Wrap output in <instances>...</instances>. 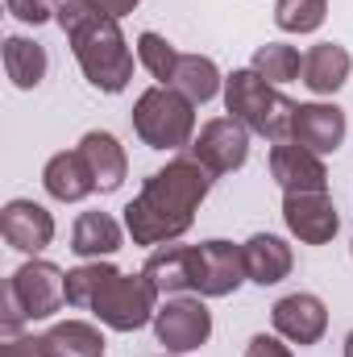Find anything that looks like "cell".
<instances>
[{"label":"cell","mask_w":353,"mask_h":357,"mask_svg":"<svg viewBox=\"0 0 353 357\" xmlns=\"http://www.w3.org/2000/svg\"><path fill=\"white\" fill-rule=\"evenodd\" d=\"M212 178L216 175H208L191 154H179L163 171H154L142 183V191L121 208L133 245H175L195 225V212L208 199Z\"/></svg>","instance_id":"6da1fadb"},{"label":"cell","mask_w":353,"mask_h":357,"mask_svg":"<svg viewBox=\"0 0 353 357\" xmlns=\"http://www.w3.org/2000/svg\"><path fill=\"white\" fill-rule=\"evenodd\" d=\"M71 42V54L96 91L117 96L129 88L133 79V50L121 33L117 17H104L80 0H59V17H54Z\"/></svg>","instance_id":"7a4b0ae2"},{"label":"cell","mask_w":353,"mask_h":357,"mask_svg":"<svg viewBox=\"0 0 353 357\" xmlns=\"http://www.w3.org/2000/svg\"><path fill=\"white\" fill-rule=\"evenodd\" d=\"M225 112L246 125L250 133L270 137V142H291V116H295V104L266 84L254 67H241L233 75H225Z\"/></svg>","instance_id":"3957f363"},{"label":"cell","mask_w":353,"mask_h":357,"mask_svg":"<svg viewBox=\"0 0 353 357\" xmlns=\"http://www.w3.org/2000/svg\"><path fill=\"white\" fill-rule=\"evenodd\" d=\"M63 307H67V274L54 262L29 258L25 266H17L8 274V287H4V333H17L21 324H33V320H50Z\"/></svg>","instance_id":"277c9868"},{"label":"cell","mask_w":353,"mask_h":357,"mask_svg":"<svg viewBox=\"0 0 353 357\" xmlns=\"http://www.w3.org/2000/svg\"><path fill=\"white\" fill-rule=\"evenodd\" d=\"M133 133L150 150H191V142H195V104L183 91L154 84L133 100Z\"/></svg>","instance_id":"5b68a950"},{"label":"cell","mask_w":353,"mask_h":357,"mask_svg":"<svg viewBox=\"0 0 353 357\" xmlns=\"http://www.w3.org/2000/svg\"><path fill=\"white\" fill-rule=\"evenodd\" d=\"M158 287L146 278V274H121L112 270V278L100 287V295L91 299V316L112 328V333H137L146 324H154V312H158Z\"/></svg>","instance_id":"8992f818"},{"label":"cell","mask_w":353,"mask_h":357,"mask_svg":"<svg viewBox=\"0 0 353 357\" xmlns=\"http://www.w3.org/2000/svg\"><path fill=\"white\" fill-rule=\"evenodd\" d=\"M154 337L167 354H195L212 337V312L204 295H167L154 312Z\"/></svg>","instance_id":"52a82bcc"},{"label":"cell","mask_w":353,"mask_h":357,"mask_svg":"<svg viewBox=\"0 0 353 357\" xmlns=\"http://www.w3.org/2000/svg\"><path fill=\"white\" fill-rule=\"evenodd\" d=\"M191 158L208 175H233L250 162V129L237 125L233 116H212L200 125V133L191 142Z\"/></svg>","instance_id":"ba28073f"},{"label":"cell","mask_w":353,"mask_h":357,"mask_svg":"<svg viewBox=\"0 0 353 357\" xmlns=\"http://www.w3.org/2000/svg\"><path fill=\"white\" fill-rule=\"evenodd\" d=\"M283 225L299 245H329L341 229L329 191H283Z\"/></svg>","instance_id":"9c48e42d"},{"label":"cell","mask_w":353,"mask_h":357,"mask_svg":"<svg viewBox=\"0 0 353 357\" xmlns=\"http://www.w3.org/2000/svg\"><path fill=\"white\" fill-rule=\"evenodd\" d=\"M345 133H350V121H345L341 104H324V100L295 104V116H291V142L295 146L324 158V154H337L345 146Z\"/></svg>","instance_id":"30bf717a"},{"label":"cell","mask_w":353,"mask_h":357,"mask_svg":"<svg viewBox=\"0 0 353 357\" xmlns=\"http://www.w3.org/2000/svg\"><path fill=\"white\" fill-rule=\"evenodd\" d=\"M241 282H250L241 245H233V241H225V237L200 241V274H195V295H204V299H225V295H233Z\"/></svg>","instance_id":"8fae6325"},{"label":"cell","mask_w":353,"mask_h":357,"mask_svg":"<svg viewBox=\"0 0 353 357\" xmlns=\"http://www.w3.org/2000/svg\"><path fill=\"white\" fill-rule=\"evenodd\" d=\"M270 324L283 341L291 345H316L324 333H329V307L320 295L312 291H295V295H283L274 307H270Z\"/></svg>","instance_id":"7c38bea8"},{"label":"cell","mask_w":353,"mask_h":357,"mask_svg":"<svg viewBox=\"0 0 353 357\" xmlns=\"http://www.w3.org/2000/svg\"><path fill=\"white\" fill-rule=\"evenodd\" d=\"M0 237L17 254H42L54 241V216L33 199H8L0 208Z\"/></svg>","instance_id":"4fadbf2b"},{"label":"cell","mask_w":353,"mask_h":357,"mask_svg":"<svg viewBox=\"0 0 353 357\" xmlns=\"http://www.w3.org/2000/svg\"><path fill=\"white\" fill-rule=\"evenodd\" d=\"M270 175L283 191H329L324 158L295 146V142H274L270 146Z\"/></svg>","instance_id":"5bb4252c"},{"label":"cell","mask_w":353,"mask_h":357,"mask_svg":"<svg viewBox=\"0 0 353 357\" xmlns=\"http://www.w3.org/2000/svg\"><path fill=\"white\" fill-rule=\"evenodd\" d=\"M142 274L158 287V295H187V291H195L200 245H158L146 258V270Z\"/></svg>","instance_id":"9a60e30c"},{"label":"cell","mask_w":353,"mask_h":357,"mask_svg":"<svg viewBox=\"0 0 353 357\" xmlns=\"http://www.w3.org/2000/svg\"><path fill=\"white\" fill-rule=\"evenodd\" d=\"M75 150H80L84 162H88L91 178H96V191H117V187L125 183V175H129V154H125V146H121L108 129L84 133Z\"/></svg>","instance_id":"2e32d148"},{"label":"cell","mask_w":353,"mask_h":357,"mask_svg":"<svg viewBox=\"0 0 353 357\" xmlns=\"http://www.w3.org/2000/svg\"><path fill=\"white\" fill-rule=\"evenodd\" d=\"M42 187H46V195L59 199V204H80V199H88L91 191H96V178H91V171H88V162H84L80 150H59V154L42 167Z\"/></svg>","instance_id":"e0dca14e"},{"label":"cell","mask_w":353,"mask_h":357,"mask_svg":"<svg viewBox=\"0 0 353 357\" xmlns=\"http://www.w3.org/2000/svg\"><path fill=\"white\" fill-rule=\"evenodd\" d=\"M350 71H353V59L345 46L337 42H320L303 54V88L316 91V96H337V91L350 84Z\"/></svg>","instance_id":"ac0fdd59"},{"label":"cell","mask_w":353,"mask_h":357,"mask_svg":"<svg viewBox=\"0 0 353 357\" xmlns=\"http://www.w3.org/2000/svg\"><path fill=\"white\" fill-rule=\"evenodd\" d=\"M241 254H246V274H250V282H258V287L283 282V278L291 274V266H295L291 245H287L283 237H274V233H254V237L241 245Z\"/></svg>","instance_id":"d6986e66"},{"label":"cell","mask_w":353,"mask_h":357,"mask_svg":"<svg viewBox=\"0 0 353 357\" xmlns=\"http://www.w3.org/2000/svg\"><path fill=\"white\" fill-rule=\"evenodd\" d=\"M121 245H125V229H121L108 212H84V216L71 225V254L84 258V262L112 258Z\"/></svg>","instance_id":"ffe728a7"},{"label":"cell","mask_w":353,"mask_h":357,"mask_svg":"<svg viewBox=\"0 0 353 357\" xmlns=\"http://www.w3.org/2000/svg\"><path fill=\"white\" fill-rule=\"evenodd\" d=\"M50 71V59H46V46H38L33 38H4V75L13 79V88L33 91Z\"/></svg>","instance_id":"44dd1931"},{"label":"cell","mask_w":353,"mask_h":357,"mask_svg":"<svg viewBox=\"0 0 353 357\" xmlns=\"http://www.w3.org/2000/svg\"><path fill=\"white\" fill-rule=\"evenodd\" d=\"M171 88L183 91L191 104H208V100L225 96V75H220V67L208 54H183L179 67H175Z\"/></svg>","instance_id":"7402d4cb"},{"label":"cell","mask_w":353,"mask_h":357,"mask_svg":"<svg viewBox=\"0 0 353 357\" xmlns=\"http://www.w3.org/2000/svg\"><path fill=\"white\" fill-rule=\"evenodd\" d=\"M42 337H46L50 357H104V349H108L104 333L91 320H59Z\"/></svg>","instance_id":"603a6c76"},{"label":"cell","mask_w":353,"mask_h":357,"mask_svg":"<svg viewBox=\"0 0 353 357\" xmlns=\"http://www.w3.org/2000/svg\"><path fill=\"white\" fill-rule=\"evenodd\" d=\"M250 67L262 75L266 84L278 88V84H291V79L303 75V54H299V46H291V42H262V46L254 50Z\"/></svg>","instance_id":"cb8c5ba5"},{"label":"cell","mask_w":353,"mask_h":357,"mask_svg":"<svg viewBox=\"0 0 353 357\" xmlns=\"http://www.w3.org/2000/svg\"><path fill=\"white\" fill-rule=\"evenodd\" d=\"M329 17V0H274V25L283 33H316Z\"/></svg>","instance_id":"d4e9b609"},{"label":"cell","mask_w":353,"mask_h":357,"mask_svg":"<svg viewBox=\"0 0 353 357\" xmlns=\"http://www.w3.org/2000/svg\"><path fill=\"white\" fill-rule=\"evenodd\" d=\"M179 54L175 46L163 38V33H154V29H146V33H137V63L158 79V84H167L171 88V79H175V67H179Z\"/></svg>","instance_id":"484cf974"},{"label":"cell","mask_w":353,"mask_h":357,"mask_svg":"<svg viewBox=\"0 0 353 357\" xmlns=\"http://www.w3.org/2000/svg\"><path fill=\"white\" fill-rule=\"evenodd\" d=\"M112 270H117V266H112L108 258H100V262H84V266L67 270V303L88 312L91 299L100 295V287L112 278Z\"/></svg>","instance_id":"4316f807"},{"label":"cell","mask_w":353,"mask_h":357,"mask_svg":"<svg viewBox=\"0 0 353 357\" xmlns=\"http://www.w3.org/2000/svg\"><path fill=\"white\" fill-rule=\"evenodd\" d=\"M4 8L25 25H46L59 17V0H4Z\"/></svg>","instance_id":"83f0119b"},{"label":"cell","mask_w":353,"mask_h":357,"mask_svg":"<svg viewBox=\"0 0 353 357\" xmlns=\"http://www.w3.org/2000/svg\"><path fill=\"white\" fill-rule=\"evenodd\" d=\"M0 357H50L46 349V337H33V333H4V349Z\"/></svg>","instance_id":"f1b7e54d"},{"label":"cell","mask_w":353,"mask_h":357,"mask_svg":"<svg viewBox=\"0 0 353 357\" xmlns=\"http://www.w3.org/2000/svg\"><path fill=\"white\" fill-rule=\"evenodd\" d=\"M246 357H295L291 354V341H283L278 333H254L250 345H246Z\"/></svg>","instance_id":"f546056e"},{"label":"cell","mask_w":353,"mask_h":357,"mask_svg":"<svg viewBox=\"0 0 353 357\" xmlns=\"http://www.w3.org/2000/svg\"><path fill=\"white\" fill-rule=\"evenodd\" d=\"M80 4H88V8H96V13H104V17H129L142 0H80Z\"/></svg>","instance_id":"4dcf8cb0"},{"label":"cell","mask_w":353,"mask_h":357,"mask_svg":"<svg viewBox=\"0 0 353 357\" xmlns=\"http://www.w3.org/2000/svg\"><path fill=\"white\" fill-rule=\"evenodd\" d=\"M341 354H345V357H353V333L345 337V349H341Z\"/></svg>","instance_id":"1f68e13d"},{"label":"cell","mask_w":353,"mask_h":357,"mask_svg":"<svg viewBox=\"0 0 353 357\" xmlns=\"http://www.w3.org/2000/svg\"><path fill=\"white\" fill-rule=\"evenodd\" d=\"M163 357H179V354H163Z\"/></svg>","instance_id":"d6a6232c"},{"label":"cell","mask_w":353,"mask_h":357,"mask_svg":"<svg viewBox=\"0 0 353 357\" xmlns=\"http://www.w3.org/2000/svg\"><path fill=\"white\" fill-rule=\"evenodd\" d=\"M350 254H353V245H350Z\"/></svg>","instance_id":"836d02e7"}]
</instances>
